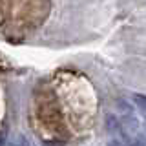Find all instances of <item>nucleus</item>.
I'll return each mask as SVG.
<instances>
[{
  "label": "nucleus",
  "instance_id": "obj_1",
  "mask_svg": "<svg viewBox=\"0 0 146 146\" xmlns=\"http://www.w3.org/2000/svg\"><path fill=\"white\" fill-rule=\"evenodd\" d=\"M133 102L146 113V95H143V93H135V95H133Z\"/></svg>",
  "mask_w": 146,
  "mask_h": 146
},
{
  "label": "nucleus",
  "instance_id": "obj_2",
  "mask_svg": "<svg viewBox=\"0 0 146 146\" xmlns=\"http://www.w3.org/2000/svg\"><path fill=\"white\" fill-rule=\"evenodd\" d=\"M4 144H6V143H4V135L0 133V146H4Z\"/></svg>",
  "mask_w": 146,
  "mask_h": 146
},
{
  "label": "nucleus",
  "instance_id": "obj_3",
  "mask_svg": "<svg viewBox=\"0 0 146 146\" xmlns=\"http://www.w3.org/2000/svg\"><path fill=\"white\" fill-rule=\"evenodd\" d=\"M141 143H143V146H146V141H141Z\"/></svg>",
  "mask_w": 146,
  "mask_h": 146
}]
</instances>
